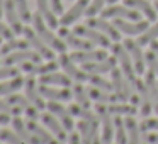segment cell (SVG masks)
<instances>
[{
    "label": "cell",
    "instance_id": "50",
    "mask_svg": "<svg viewBox=\"0 0 158 144\" xmlns=\"http://www.w3.org/2000/svg\"><path fill=\"white\" fill-rule=\"evenodd\" d=\"M143 141L148 144H158V132H143Z\"/></svg>",
    "mask_w": 158,
    "mask_h": 144
},
{
    "label": "cell",
    "instance_id": "6",
    "mask_svg": "<svg viewBox=\"0 0 158 144\" xmlns=\"http://www.w3.org/2000/svg\"><path fill=\"white\" fill-rule=\"evenodd\" d=\"M73 32L75 34H78L80 38H85L89 39V41H92L94 44L100 46V48H109L110 46V38L106 34H102L100 31H97V29L90 27V26H75V29H73Z\"/></svg>",
    "mask_w": 158,
    "mask_h": 144
},
{
    "label": "cell",
    "instance_id": "53",
    "mask_svg": "<svg viewBox=\"0 0 158 144\" xmlns=\"http://www.w3.org/2000/svg\"><path fill=\"white\" fill-rule=\"evenodd\" d=\"M10 122V117H9V114H4V112H0V124L2 126H5V124Z\"/></svg>",
    "mask_w": 158,
    "mask_h": 144
},
{
    "label": "cell",
    "instance_id": "20",
    "mask_svg": "<svg viewBox=\"0 0 158 144\" xmlns=\"http://www.w3.org/2000/svg\"><path fill=\"white\" fill-rule=\"evenodd\" d=\"M87 7H89V0H77V4L73 5L68 12H65V14L61 15L60 24L65 26V27H66V26H70V24H73V22L78 21V19L85 14Z\"/></svg>",
    "mask_w": 158,
    "mask_h": 144
},
{
    "label": "cell",
    "instance_id": "13",
    "mask_svg": "<svg viewBox=\"0 0 158 144\" xmlns=\"http://www.w3.org/2000/svg\"><path fill=\"white\" fill-rule=\"evenodd\" d=\"M117 58L116 56H107L106 59L100 61H92V63H82V70L87 73H95V75H102V73H109L116 68Z\"/></svg>",
    "mask_w": 158,
    "mask_h": 144
},
{
    "label": "cell",
    "instance_id": "49",
    "mask_svg": "<svg viewBox=\"0 0 158 144\" xmlns=\"http://www.w3.org/2000/svg\"><path fill=\"white\" fill-rule=\"evenodd\" d=\"M14 34L15 32L10 29V26H5L4 22H0V36L5 39H14Z\"/></svg>",
    "mask_w": 158,
    "mask_h": 144
},
{
    "label": "cell",
    "instance_id": "15",
    "mask_svg": "<svg viewBox=\"0 0 158 144\" xmlns=\"http://www.w3.org/2000/svg\"><path fill=\"white\" fill-rule=\"evenodd\" d=\"M124 48L127 49V53L133 58V65H134L136 73L138 75H144V65H146V61H144V54L141 51V46L136 41H133V39H126L124 41Z\"/></svg>",
    "mask_w": 158,
    "mask_h": 144
},
{
    "label": "cell",
    "instance_id": "47",
    "mask_svg": "<svg viewBox=\"0 0 158 144\" xmlns=\"http://www.w3.org/2000/svg\"><path fill=\"white\" fill-rule=\"evenodd\" d=\"M144 61H146V65L150 66L151 71H155V75H158V56L155 54V51H148L146 54H144Z\"/></svg>",
    "mask_w": 158,
    "mask_h": 144
},
{
    "label": "cell",
    "instance_id": "11",
    "mask_svg": "<svg viewBox=\"0 0 158 144\" xmlns=\"http://www.w3.org/2000/svg\"><path fill=\"white\" fill-rule=\"evenodd\" d=\"M87 26H90V27L97 29V31H100V32H104V34L109 36V38L112 39V41H116V42L121 39V31L112 24V22H107V19H104V17H100V19L89 17Z\"/></svg>",
    "mask_w": 158,
    "mask_h": 144
},
{
    "label": "cell",
    "instance_id": "42",
    "mask_svg": "<svg viewBox=\"0 0 158 144\" xmlns=\"http://www.w3.org/2000/svg\"><path fill=\"white\" fill-rule=\"evenodd\" d=\"M0 139L5 141V142H9V144H27L17 132H12V130H9V129L0 130Z\"/></svg>",
    "mask_w": 158,
    "mask_h": 144
},
{
    "label": "cell",
    "instance_id": "59",
    "mask_svg": "<svg viewBox=\"0 0 158 144\" xmlns=\"http://www.w3.org/2000/svg\"><path fill=\"white\" fill-rule=\"evenodd\" d=\"M144 144H148V142H144Z\"/></svg>",
    "mask_w": 158,
    "mask_h": 144
},
{
    "label": "cell",
    "instance_id": "23",
    "mask_svg": "<svg viewBox=\"0 0 158 144\" xmlns=\"http://www.w3.org/2000/svg\"><path fill=\"white\" fill-rule=\"evenodd\" d=\"M107 51L106 49H89V51H77L72 53L70 58L75 63H92V61H100V59L107 58Z\"/></svg>",
    "mask_w": 158,
    "mask_h": 144
},
{
    "label": "cell",
    "instance_id": "3",
    "mask_svg": "<svg viewBox=\"0 0 158 144\" xmlns=\"http://www.w3.org/2000/svg\"><path fill=\"white\" fill-rule=\"evenodd\" d=\"M95 112L100 119V124H102V144H110L112 142V136H114V119L112 114L107 109V103H95Z\"/></svg>",
    "mask_w": 158,
    "mask_h": 144
},
{
    "label": "cell",
    "instance_id": "38",
    "mask_svg": "<svg viewBox=\"0 0 158 144\" xmlns=\"http://www.w3.org/2000/svg\"><path fill=\"white\" fill-rule=\"evenodd\" d=\"M70 112H72L73 117H80V119H85V120H95L99 119V115H94L87 107H82L80 103H72L70 105Z\"/></svg>",
    "mask_w": 158,
    "mask_h": 144
},
{
    "label": "cell",
    "instance_id": "24",
    "mask_svg": "<svg viewBox=\"0 0 158 144\" xmlns=\"http://www.w3.org/2000/svg\"><path fill=\"white\" fill-rule=\"evenodd\" d=\"M41 120L44 122V126L56 136V139H60L61 142H65V141L68 139V136H66V129L63 127V124L58 122V119H56L55 114H51V112H49V114H43Z\"/></svg>",
    "mask_w": 158,
    "mask_h": 144
},
{
    "label": "cell",
    "instance_id": "45",
    "mask_svg": "<svg viewBox=\"0 0 158 144\" xmlns=\"http://www.w3.org/2000/svg\"><path fill=\"white\" fill-rule=\"evenodd\" d=\"M7 102L9 103H12V105H17V107H21V109H27L29 105H31V102H29V98H24L22 95H9V98H7Z\"/></svg>",
    "mask_w": 158,
    "mask_h": 144
},
{
    "label": "cell",
    "instance_id": "48",
    "mask_svg": "<svg viewBox=\"0 0 158 144\" xmlns=\"http://www.w3.org/2000/svg\"><path fill=\"white\" fill-rule=\"evenodd\" d=\"M14 76H19V70L14 68V66H5V68H0V80L4 78H14Z\"/></svg>",
    "mask_w": 158,
    "mask_h": 144
},
{
    "label": "cell",
    "instance_id": "57",
    "mask_svg": "<svg viewBox=\"0 0 158 144\" xmlns=\"http://www.w3.org/2000/svg\"><path fill=\"white\" fill-rule=\"evenodd\" d=\"M155 9H156V12H158V2H156V4H155Z\"/></svg>",
    "mask_w": 158,
    "mask_h": 144
},
{
    "label": "cell",
    "instance_id": "52",
    "mask_svg": "<svg viewBox=\"0 0 158 144\" xmlns=\"http://www.w3.org/2000/svg\"><path fill=\"white\" fill-rule=\"evenodd\" d=\"M68 142H70V144H82V139H80V134L72 132V136L68 137Z\"/></svg>",
    "mask_w": 158,
    "mask_h": 144
},
{
    "label": "cell",
    "instance_id": "19",
    "mask_svg": "<svg viewBox=\"0 0 158 144\" xmlns=\"http://www.w3.org/2000/svg\"><path fill=\"white\" fill-rule=\"evenodd\" d=\"M38 90H39V93L48 100H56V102H61L63 100V102H68V100L72 98V90H68V86H63L61 90H56V88H51L49 85L39 83Z\"/></svg>",
    "mask_w": 158,
    "mask_h": 144
},
{
    "label": "cell",
    "instance_id": "18",
    "mask_svg": "<svg viewBox=\"0 0 158 144\" xmlns=\"http://www.w3.org/2000/svg\"><path fill=\"white\" fill-rule=\"evenodd\" d=\"M46 107H48V110L51 114H55L56 117L60 119V122L63 124V127H65L66 130H73V127H75V122H73V115L70 110H66L63 105H60L56 100H51L49 103H46Z\"/></svg>",
    "mask_w": 158,
    "mask_h": 144
},
{
    "label": "cell",
    "instance_id": "8",
    "mask_svg": "<svg viewBox=\"0 0 158 144\" xmlns=\"http://www.w3.org/2000/svg\"><path fill=\"white\" fill-rule=\"evenodd\" d=\"M58 63L60 66H61L63 70H65V73L70 76L72 80H75V82H89V73L83 71V70H78L75 66V61H73L72 58H70L66 53H60V58H58Z\"/></svg>",
    "mask_w": 158,
    "mask_h": 144
},
{
    "label": "cell",
    "instance_id": "56",
    "mask_svg": "<svg viewBox=\"0 0 158 144\" xmlns=\"http://www.w3.org/2000/svg\"><path fill=\"white\" fill-rule=\"evenodd\" d=\"M107 2H109V4H116L117 0H107Z\"/></svg>",
    "mask_w": 158,
    "mask_h": 144
},
{
    "label": "cell",
    "instance_id": "55",
    "mask_svg": "<svg viewBox=\"0 0 158 144\" xmlns=\"http://www.w3.org/2000/svg\"><path fill=\"white\" fill-rule=\"evenodd\" d=\"M4 5H5V0H0V17L4 14Z\"/></svg>",
    "mask_w": 158,
    "mask_h": 144
},
{
    "label": "cell",
    "instance_id": "40",
    "mask_svg": "<svg viewBox=\"0 0 158 144\" xmlns=\"http://www.w3.org/2000/svg\"><path fill=\"white\" fill-rule=\"evenodd\" d=\"M89 82L92 83V86H97V88L106 90V92H112V82H107L95 73H89Z\"/></svg>",
    "mask_w": 158,
    "mask_h": 144
},
{
    "label": "cell",
    "instance_id": "46",
    "mask_svg": "<svg viewBox=\"0 0 158 144\" xmlns=\"http://www.w3.org/2000/svg\"><path fill=\"white\" fill-rule=\"evenodd\" d=\"M141 132H150V130H158V119H153V117H146L143 122L139 124Z\"/></svg>",
    "mask_w": 158,
    "mask_h": 144
},
{
    "label": "cell",
    "instance_id": "29",
    "mask_svg": "<svg viewBox=\"0 0 158 144\" xmlns=\"http://www.w3.org/2000/svg\"><path fill=\"white\" fill-rule=\"evenodd\" d=\"M26 126H27V129L31 130V132L34 134V136L38 137V139L41 141L43 144H61V141H60V139H55V137H53L51 134L48 132V130H44L41 126H38L34 120L29 119V122L26 124Z\"/></svg>",
    "mask_w": 158,
    "mask_h": 144
},
{
    "label": "cell",
    "instance_id": "17",
    "mask_svg": "<svg viewBox=\"0 0 158 144\" xmlns=\"http://www.w3.org/2000/svg\"><path fill=\"white\" fill-rule=\"evenodd\" d=\"M60 63L55 59H49L48 63H34V61H24L21 63V70L29 75H46V73L56 71Z\"/></svg>",
    "mask_w": 158,
    "mask_h": 144
},
{
    "label": "cell",
    "instance_id": "33",
    "mask_svg": "<svg viewBox=\"0 0 158 144\" xmlns=\"http://www.w3.org/2000/svg\"><path fill=\"white\" fill-rule=\"evenodd\" d=\"M107 109L112 115H134L136 114V105L126 102H116V103H107Z\"/></svg>",
    "mask_w": 158,
    "mask_h": 144
},
{
    "label": "cell",
    "instance_id": "58",
    "mask_svg": "<svg viewBox=\"0 0 158 144\" xmlns=\"http://www.w3.org/2000/svg\"><path fill=\"white\" fill-rule=\"evenodd\" d=\"M0 38H2V36H0ZM0 44H2V39H0Z\"/></svg>",
    "mask_w": 158,
    "mask_h": 144
},
{
    "label": "cell",
    "instance_id": "44",
    "mask_svg": "<svg viewBox=\"0 0 158 144\" xmlns=\"http://www.w3.org/2000/svg\"><path fill=\"white\" fill-rule=\"evenodd\" d=\"M104 2H106V0H92L90 5L87 7V10H85V15H87V17H95L99 12H102Z\"/></svg>",
    "mask_w": 158,
    "mask_h": 144
},
{
    "label": "cell",
    "instance_id": "54",
    "mask_svg": "<svg viewBox=\"0 0 158 144\" xmlns=\"http://www.w3.org/2000/svg\"><path fill=\"white\" fill-rule=\"evenodd\" d=\"M150 46H151V51H155V54L158 56V41H151Z\"/></svg>",
    "mask_w": 158,
    "mask_h": 144
},
{
    "label": "cell",
    "instance_id": "32",
    "mask_svg": "<svg viewBox=\"0 0 158 144\" xmlns=\"http://www.w3.org/2000/svg\"><path fill=\"white\" fill-rule=\"evenodd\" d=\"M144 83H146L150 97L153 100V110L158 114V82L155 80V71L150 70L148 73H144Z\"/></svg>",
    "mask_w": 158,
    "mask_h": 144
},
{
    "label": "cell",
    "instance_id": "37",
    "mask_svg": "<svg viewBox=\"0 0 158 144\" xmlns=\"http://www.w3.org/2000/svg\"><path fill=\"white\" fill-rule=\"evenodd\" d=\"M21 86H24V78L22 76H14L10 82L0 83V95H10Z\"/></svg>",
    "mask_w": 158,
    "mask_h": 144
},
{
    "label": "cell",
    "instance_id": "9",
    "mask_svg": "<svg viewBox=\"0 0 158 144\" xmlns=\"http://www.w3.org/2000/svg\"><path fill=\"white\" fill-rule=\"evenodd\" d=\"M60 36H61L63 41L73 49H78V51H89V49H94V42L92 41H89V39H85V38H80L78 34L68 31L65 26L60 29Z\"/></svg>",
    "mask_w": 158,
    "mask_h": 144
},
{
    "label": "cell",
    "instance_id": "1",
    "mask_svg": "<svg viewBox=\"0 0 158 144\" xmlns=\"http://www.w3.org/2000/svg\"><path fill=\"white\" fill-rule=\"evenodd\" d=\"M44 22L46 21L43 19V15L39 14V12H36V14L32 15V26H34V31L38 32L39 38H41L51 49H55V51H58V53H65L66 51V46H68V44H66L65 41H61L58 36L53 34Z\"/></svg>",
    "mask_w": 158,
    "mask_h": 144
},
{
    "label": "cell",
    "instance_id": "27",
    "mask_svg": "<svg viewBox=\"0 0 158 144\" xmlns=\"http://www.w3.org/2000/svg\"><path fill=\"white\" fill-rule=\"evenodd\" d=\"M38 4V12L43 15V19L46 21V24L51 29H56L60 24V21L56 19V14L53 12V9L49 7V0H36Z\"/></svg>",
    "mask_w": 158,
    "mask_h": 144
},
{
    "label": "cell",
    "instance_id": "4",
    "mask_svg": "<svg viewBox=\"0 0 158 144\" xmlns=\"http://www.w3.org/2000/svg\"><path fill=\"white\" fill-rule=\"evenodd\" d=\"M110 73H112V92L117 95L119 102L131 100L134 88H133V85L129 83V80H126V76L123 75V70L114 68Z\"/></svg>",
    "mask_w": 158,
    "mask_h": 144
},
{
    "label": "cell",
    "instance_id": "43",
    "mask_svg": "<svg viewBox=\"0 0 158 144\" xmlns=\"http://www.w3.org/2000/svg\"><path fill=\"white\" fill-rule=\"evenodd\" d=\"M0 112L9 114V115H21V114L24 112V109H21V107H17V105H12L7 100H0Z\"/></svg>",
    "mask_w": 158,
    "mask_h": 144
},
{
    "label": "cell",
    "instance_id": "12",
    "mask_svg": "<svg viewBox=\"0 0 158 144\" xmlns=\"http://www.w3.org/2000/svg\"><path fill=\"white\" fill-rule=\"evenodd\" d=\"M133 88L136 90V93L139 95V114L143 117H148L153 110V103H151V97H150V92H148V86L144 82L136 78Z\"/></svg>",
    "mask_w": 158,
    "mask_h": 144
},
{
    "label": "cell",
    "instance_id": "16",
    "mask_svg": "<svg viewBox=\"0 0 158 144\" xmlns=\"http://www.w3.org/2000/svg\"><path fill=\"white\" fill-rule=\"evenodd\" d=\"M4 14H5V17H7V22H9L12 31H14L15 34H22V32H24V26H22V19L17 12V7H15L14 0H5Z\"/></svg>",
    "mask_w": 158,
    "mask_h": 144
},
{
    "label": "cell",
    "instance_id": "31",
    "mask_svg": "<svg viewBox=\"0 0 158 144\" xmlns=\"http://www.w3.org/2000/svg\"><path fill=\"white\" fill-rule=\"evenodd\" d=\"M124 124H126V130H127V144H139V126L134 120L133 115H126L124 119Z\"/></svg>",
    "mask_w": 158,
    "mask_h": 144
},
{
    "label": "cell",
    "instance_id": "14",
    "mask_svg": "<svg viewBox=\"0 0 158 144\" xmlns=\"http://www.w3.org/2000/svg\"><path fill=\"white\" fill-rule=\"evenodd\" d=\"M99 120L100 119H95V120H85L82 119L77 127H78V134H80V139H82V144H92L94 139L99 136Z\"/></svg>",
    "mask_w": 158,
    "mask_h": 144
},
{
    "label": "cell",
    "instance_id": "7",
    "mask_svg": "<svg viewBox=\"0 0 158 144\" xmlns=\"http://www.w3.org/2000/svg\"><path fill=\"white\" fill-rule=\"evenodd\" d=\"M112 24L126 36L143 34L150 27V21H127V19H114Z\"/></svg>",
    "mask_w": 158,
    "mask_h": 144
},
{
    "label": "cell",
    "instance_id": "22",
    "mask_svg": "<svg viewBox=\"0 0 158 144\" xmlns=\"http://www.w3.org/2000/svg\"><path fill=\"white\" fill-rule=\"evenodd\" d=\"M24 90H26V95H27L29 102H31L32 105H36L39 110L44 109L46 103H44V100H43V95L39 93V90H38V85H36L34 76H27V78L24 80Z\"/></svg>",
    "mask_w": 158,
    "mask_h": 144
},
{
    "label": "cell",
    "instance_id": "51",
    "mask_svg": "<svg viewBox=\"0 0 158 144\" xmlns=\"http://www.w3.org/2000/svg\"><path fill=\"white\" fill-rule=\"evenodd\" d=\"M49 4H51V9L55 14H60L63 15L65 12H63V4H61V0H49Z\"/></svg>",
    "mask_w": 158,
    "mask_h": 144
},
{
    "label": "cell",
    "instance_id": "34",
    "mask_svg": "<svg viewBox=\"0 0 158 144\" xmlns=\"http://www.w3.org/2000/svg\"><path fill=\"white\" fill-rule=\"evenodd\" d=\"M114 137H116V144H127L126 124L121 115H114Z\"/></svg>",
    "mask_w": 158,
    "mask_h": 144
},
{
    "label": "cell",
    "instance_id": "5",
    "mask_svg": "<svg viewBox=\"0 0 158 144\" xmlns=\"http://www.w3.org/2000/svg\"><path fill=\"white\" fill-rule=\"evenodd\" d=\"M104 19H127V21H141V12L136 9H131L127 5H114L110 4L107 9L100 12Z\"/></svg>",
    "mask_w": 158,
    "mask_h": 144
},
{
    "label": "cell",
    "instance_id": "28",
    "mask_svg": "<svg viewBox=\"0 0 158 144\" xmlns=\"http://www.w3.org/2000/svg\"><path fill=\"white\" fill-rule=\"evenodd\" d=\"M39 83L43 85H60V86H72V78L63 73H46L39 76Z\"/></svg>",
    "mask_w": 158,
    "mask_h": 144
},
{
    "label": "cell",
    "instance_id": "2",
    "mask_svg": "<svg viewBox=\"0 0 158 144\" xmlns=\"http://www.w3.org/2000/svg\"><path fill=\"white\" fill-rule=\"evenodd\" d=\"M110 49H112V54L116 56L117 61H119L123 75L126 76V80H129L131 85H134V82H136V70H134V65L129 58L127 49L124 48V44H119V42H114V44L110 46Z\"/></svg>",
    "mask_w": 158,
    "mask_h": 144
},
{
    "label": "cell",
    "instance_id": "25",
    "mask_svg": "<svg viewBox=\"0 0 158 144\" xmlns=\"http://www.w3.org/2000/svg\"><path fill=\"white\" fill-rule=\"evenodd\" d=\"M124 5L139 10L141 14L146 15V19L150 22L156 21V9H153V5H151L148 0H124Z\"/></svg>",
    "mask_w": 158,
    "mask_h": 144
},
{
    "label": "cell",
    "instance_id": "26",
    "mask_svg": "<svg viewBox=\"0 0 158 144\" xmlns=\"http://www.w3.org/2000/svg\"><path fill=\"white\" fill-rule=\"evenodd\" d=\"M12 127H14V130H15V132H17L27 144H43L41 141H39L38 137H36L34 134H32L31 130L27 129V126L22 122V119H21L19 115H14V119H12Z\"/></svg>",
    "mask_w": 158,
    "mask_h": 144
},
{
    "label": "cell",
    "instance_id": "41",
    "mask_svg": "<svg viewBox=\"0 0 158 144\" xmlns=\"http://www.w3.org/2000/svg\"><path fill=\"white\" fill-rule=\"evenodd\" d=\"M14 2H15V7H17V12L21 15L22 22H32V14L29 10L27 0H14Z\"/></svg>",
    "mask_w": 158,
    "mask_h": 144
},
{
    "label": "cell",
    "instance_id": "10",
    "mask_svg": "<svg viewBox=\"0 0 158 144\" xmlns=\"http://www.w3.org/2000/svg\"><path fill=\"white\" fill-rule=\"evenodd\" d=\"M22 34L26 36V39L29 41V44H31L32 48L38 49V53L43 56V58H46V59H55V53H53V49H49L48 46H46V42L43 41L41 38H39L38 32H36L34 29L24 27V32H22Z\"/></svg>",
    "mask_w": 158,
    "mask_h": 144
},
{
    "label": "cell",
    "instance_id": "35",
    "mask_svg": "<svg viewBox=\"0 0 158 144\" xmlns=\"http://www.w3.org/2000/svg\"><path fill=\"white\" fill-rule=\"evenodd\" d=\"M73 97L77 98V103H80L82 107H90V95H89V90L85 88L83 85H80V82H77V85H73Z\"/></svg>",
    "mask_w": 158,
    "mask_h": 144
},
{
    "label": "cell",
    "instance_id": "30",
    "mask_svg": "<svg viewBox=\"0 0 158 144\" xmlns=\"http://www.w3.org/2000/svg\"><path fill=\"white\" fill-rule=\"evenodd\" d=\"M87 90H89V95L94 102H100V103L119 102V98H117V95L114 92H106V90H100V88H97V86H90V88H87Z\"/></svg>",
    "mask_w": 158,
    "mask_h": 144
},
{
    "label": "cell",
    "instance_id": "36",
    "mask_svg": "<svg viewBox=\"0 0 158 144\" xmlns=\"http://www.w3.org/2000/svg\"><path fill=\"white\" fill-rule=\"evenodd\" d=\"M29 41L27 39H9L7 42H5L4 46H2V49H0V53L4 56L10 54V51H15V49H29Z\"/></svg>",
    "mask_w": 158,
    "mask_h": 144
},
{
    "label": "cell",
    "instance_id": "21",
    "mask_svg": "<svg viewBox=\"0 0 158 144\" xmlns=\"http://www.w3.org/2000/svg\"><path fill=\"white\" fill-rule=\"evenodd\" d=\"M41 58L43 56L39 54L38 51H29V49H19V51L12 53V54H7L5 56V65L7 66H12L14 63H24V61H34V63H41Z\"/></svg>",
    "mask_w": 158,
    "mask_h": 144
},
{
    "label": "cell",
    "instance_id": "39",
    "mask_svg": "<svg viewBox=\"0 0 158 144\" xmlns=\"http://www.w3.org/2000/svg\"><path fill=\"white\" fill-rule=\"evenodd\" d=\"M156 38H158V21L155 22L151 27H148L146 31L143 32V34H139L138 44H139V46H146V44H150L151 41H155Z\"/></svg>",
    "mask_w": 158,
    "mask_h": 144
}]
</instances>
